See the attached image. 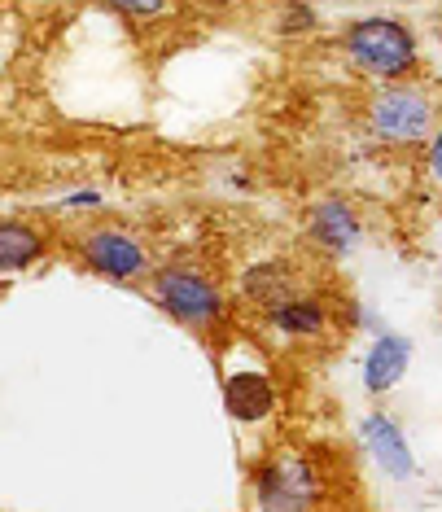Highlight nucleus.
<instances>
[{"label":"nucleus","mask_w":442,"mask_h":512,"mask_svg":"<svg viewBox=\"0 0 442 512\" xmlns=\"http://www.w3.org/2000/svg\"><path fill=\"white\" fill-rule=\"evenodd\" d=\"M346 53L364 75L403 79L416 66V36L394 18H364L346 31Z\"/></svg>","instance_id":"obj_1"},{"label":"nucleus","mask_w":442,"mask_h":512,"mask_svg":"<svg viewBox=\"0 0 442 512\" xmlns=\"http://www.w3.org/2000/svg\"><path fill=\"white\" fill-rule=\"evenodd\" d=\"M320 495V477L294 451H276L254 473V499L263 512H307Z\"/></svg>","instance_id":"obj_2"},{"label":"nucleus","mask_w":442,"mask_h":512,"mask_svg":"<svg viewBox=\"0 0 442 512\" xmlns=\"http://www.w3.org/2000/svg\"><path fill=\"white\" fill-rule=\"evenodd\" d=\"M429 123H434V106L416 88H386L368 106L372 136L386 145H416L421 136H429Z\"/></svg>","instance_id":"obj_3"},{"label":"nucleus","mask_w":442,"mask_h":512,"mask_svg":"<svg viewBox=\"0 0 442 512\" xmlns=\"http://www.w3.org/2000/svg\"><path fill=\"white\" fill-rule=\"evenodd\" d=\"M154 298L184 324H211L224 311L219 289L211 281H202V276L184 272V267H167V272L154 276Z\"/></svg>","instance_id":"obj_4"},{"label":"nucleus","mask_w":442,"mask_h":512,"mask_svg":"<svg viewBox=\"0 0 442 512\" xmlns=\"http://www.w3.org/2000/svg\"><path fill=\"white\" fill-rule=\"evenodd\" d=\"M84 259H88V267L114 276V281H136V276L149 272V259H145L141 241H132L127 232H110V228L84 237Z\"/></svg>","instance_id":"obj_5"},{"label":"nucleus","mask_w":442,"mask_h":512,"mask_svg":"<svg viewBox=\"0 0 442 512\" xmlns=\"http://www.w3.org/2000/svg\"><path fill=\"white\" fill-rule=\"evenodd\" d=\"M224 407H228L232 421L259 425L276 412V390L263 372H237V377H228V386H224Z\"/></svg>","instance_id":"obj_6"},{"label":"nucleus","mask_w":442,"mask_h":512,"mask_svg":"<svg viewBox=\"0 0 442 512\" xmlns=\"http://www.w3.org/2000/svg\"><path fill=\"white\" fill-rule=\"evenodd\" d=\"M364 438H368V451L377 456V464L394 477V482H407V477L416 473L412 451H407V442H403V434H399V425H394L390 416L372 412L368 421H364Z\"/></svg>","instance_id":"obj_7"},{"label":"nucleus","mask_w":442,"mask_h":512,"mask_svg":"<svg viewBox=\"0 0 442 512\" xmlns=\"http://www.w3.org/2000/svg\"><path fill=\"white\" fill-rule=\"evenodd\" d=\"M407 359H412V346H407V337L381 333L377 346H372L368 359H364V386H368L372 394L394 390V386L403 381V372H407Z\"/></svg>","instance_id":"obj_8"},{"label":"nucleus","mask_w":442,"mask_h":512,"mask_svg":"<svg viewBox=\"0 0 442 512\" xmlns=\"http://www.w3.org/2000/svg\"><path fill=\"white\" fill-rule=\"evenodd\" d=\"M311 237H316L320 246L346 254L359 241V219L351 215V206H342V202H320L316 211H311Z\"/></svg>","instance_id":"obj_9"},{"label":"nucleus","mask_w":442,"mask_h":512,"mask_svg":"<svg viewBox=\"0 0 442 512\" xmlns=\"http://www.w3.org/2000/svg\"><path fill=\"white\" fill-rule=\"evenodd\" d=\"M44 237L22 219H5L0 224V272H22L40 254Z\"/></svg>","instance_id":"obj_10"},{"label":"nucleus","mask_w":442,"mask_h":512,"mask_svg":"<svg viewBox=\"0 0 442 512\" xmlns=\"http://www.w3.org/2000/svg\"><path fill=\"white\" fill-rule=\"evenodd\" d=\"M246 294L254 298V302H267V307H281V302H289L294 294H289V267L285 263H259V267H250L246 272Z\"/></svg>","instance_id":"obj_11"},{"label":"nucleus","mask_w":442,"mask_h":512,"mask_svg":"<svg viewBox=\"0 0 442 512\" xmlns=\"http://www.w3.org/2000/svg\"><path fill=\"white\" fill-rule=\"evenodd\" d=\"M272 324L294 337H316V333H324V307L311 298H289L281 307H272Z\"/></svg>","instance_id":"obj_12"},{"label":"nucleus","mask_w":442,"mask_h":512,"mask_svg":"<svg viewBox=\"0 0 442 512\" xmlns=\"http://www.w3.org/2000/svg\"><path fill=\"white\" fill-rule=\"evenodd\" d=\"M429 176H434L442 184V132L429 141Z\"/></svg>","instance_id":"obj_13"},{"label":"nucleus","mask_w":442,"mask_h":512,"mask_svg":"<svg viewBox=\"0 0 442 512\" xmlns=\"http://www.w3.org/2000/svg\"><path fill=\"white\" fill-rule=\"evenodd\" d=\"M119 14H132V18H154V14H162V5H119Z\"/></svg>","instance_id":"obj_14"},{"label":"nucleus","mask_w":442,"mask_h":512,"mask_svg":"<svg viewBox=\"0 0 442 512\" xmlns=\"http://www.w3.org/2000/svg\"><path fill=\"white\" fill-rule=\"evenodd\" d=\"M97 202H101L97 193H71L66 197V206H97Z\"/></svg>","instance_id":"obj_15"}]
</instances>
